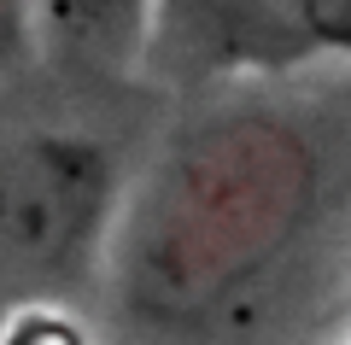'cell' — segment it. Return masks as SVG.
Masks as SVG:
<instances>
[{"label": "cell", "instance_id": "obj_1", "mask_svg": "<svg viewBox=\"0 0 351 345\" xmlns=\"http://www.w3.org/2000/svg\"><path fill=\"white\" fill-rule=\"evenodd\" d=\"M322 147L276 106L193 117L117 205L106 263L123 310L147 328L234 316L322 211Z\"/></svg>", "mask_w": 351, "mask_h": 345}, {"label": "cell", "instance_id": "obj_2", "mask_svg": "<svg viewBox=\"0 0 351 345\" xmlns=\"http://www.w3.org/2000/svg\"><path fill=\"white\" fill-rule=\"evenodd\" d=\"M117 217L112 152L88 135L0 141V298L36 305L94 270Z\"/></svg>", "mask_w": 351, "mask_h": 345}, {"label": "cell", "instance_id": "obj_3", "mask_svg": "<svg viewBox=\"0 0 351 345\" xmlns=\"http://www.w3.org/2000/svg\"><path fill=\"white\" fill-rule=\"evenodd\" d=\"M351 59V0H152L147 71L176 82Z\"/></svg>", "mask_w": 351, "mask_h": 345}, {"label": "cell", "instance_id": "obj_4", "mask_svg": "<svg viewBox=\"0 0 351 345\" xmlns=\"http://www.w3.org/2000/svg\"><path fill=\"white\" fill-rule=\"evenodd\" d=\"M41 47L88 71H135L147 59L152 0H36Z\"/></svg>", "mask_w": 351, "mask_h": 345}, {"label": "cell", "instance_id": "obj_5", "mask_svg": "<svg viewBox=\"0 0 351 345\" xmlns=\"http://www.w3.org/2000/svg\"><path fill=\"white\" fill-rule=\"evenodd\" d=\"M0 345H88V333L53 298H36V305H12V322L0 328Z\"/></svg>", "mask_w": 351, "mask_h": 345}, {"label": "cell", "instance_id": "obj_6", "mask_svg": "<svg viewBox=\"0 0 351 345\" xmlns=\"http://www.w3.org/2000/svg\"><path fill=\"white\" fill-rule=\"evenodd\" d=\"M36 53H41L36 0H0V82H18L36 64Z\"/></svg>", "mask_w": 351, "mask_h": 345}]
</instances>
